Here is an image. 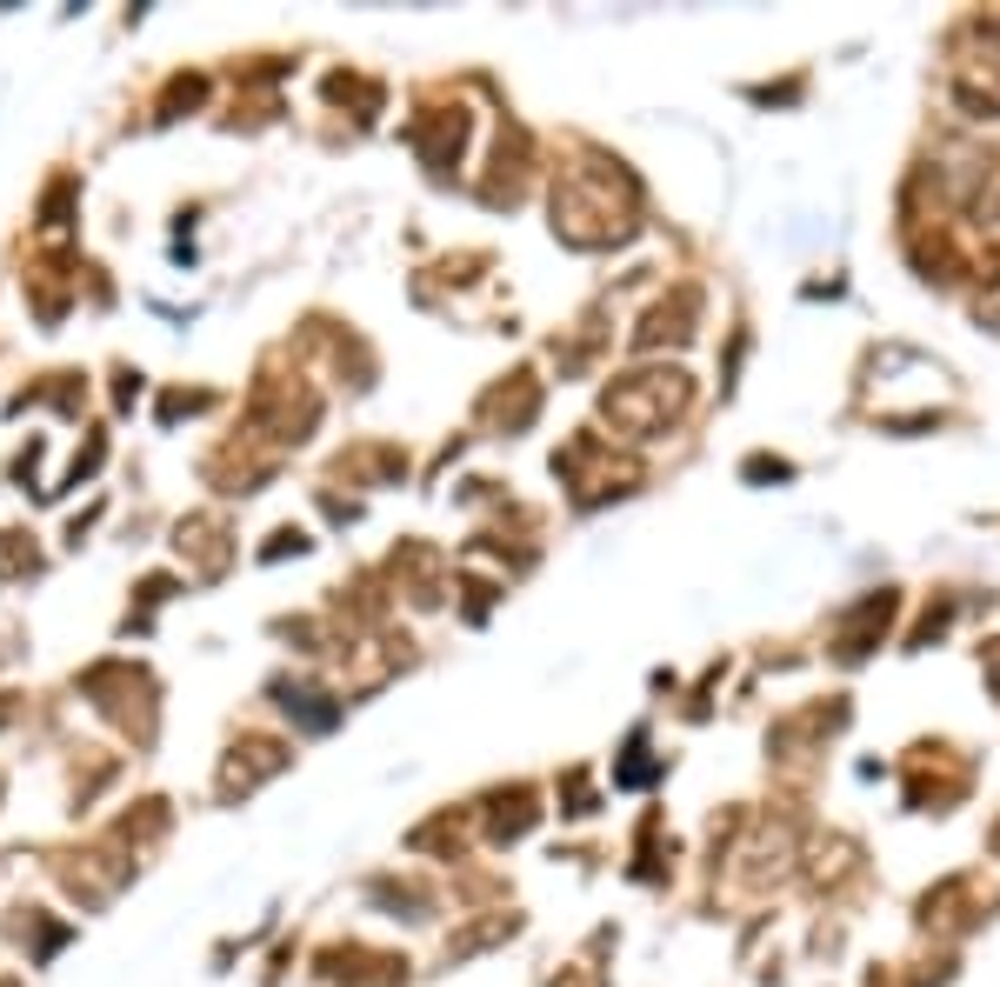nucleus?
<instances>
[{
    "label": "nucleus",
    "instance_id": "6",
    "mask_svg": "<svg viewBox=\"0 0 1000 987\" xmlns=\"http://www.w3.org/2000/svg\"><path fill=\"white\" fill-rule=\"evenodd\" d=\"M14 721V694H0V727H8Z\"/></svg>",
    "mask_w": 1000,
    "mask_h": 987
},
{
    "label": "nucleus",
    "instance_id": "7",
    "mask_svg": "<svg viewBox=\"0 0 1000 987\" xmlns=\"http://www.w3.org/2000/svg\"><path fill=\"white\" fill-rule=\"evenodd\" d=\"M0 987H21V980H14V974H8V980H0Z\"/></svg>",
    "mask_w": 1000,
    "mask_h": 987
},
{
    "label": "nucleus",
    "instance_id": "2",
    "mask_svg": "<svg viewBox=\"0 0 1000 987\" xmlns=\"http://www.w3.org/2000/svg\"><path fill=\"white\" fill-rule=\"evenodd\" d=\"M287 768V755L274 748V740H247V748H234V761L220 768V794L234 801V794H254L268 774H281Z\"/></svg>",
    "mask_w": 1000,
    "mask_h": 987
},
{
    "label": "nucleus",
    "instance_id": "4",
    "mask_svg": "<svg viewBox=\"0 0 1000 987\" xmlns=\"http://www.w3.org/2000/svg\"><path fill=\"white\" fill-rule=\"evenodd\" d=\"M41 560H34V547H27V534H0V581H14V574H34Z\"/></svg>",
    "mask_w": 1000,
    "mask_h": 987
},
{
    "label": "nucleus",
    "instance_id": "5",
    "mask_svg": "<svg viewBox=\"0 0 1000 987\" xmlns=\"http://www.w3.org/2000/svg\"><path fill=\"white\" fill-rule=\"evenodd\" d=\"M67 201H73V181H54L47 201H41V234H60V227H67Z\"/></svg>",
    "mask_w": 1000,
    "mask_h": 987
},
{
    "label": "nucleus",
    "instance_id": "1",
    "mask_svg": "<svg viewBox=\"0 0 1000 987\" xmlns=\"http://www.w3.org/2000/svg\"><path fill=\"white\" fill-rule=\"evenodd\" d=\"M60 881L80 894V908H107V900L134 881V861H121V854H67Z\"/></svg>",
    "mask_w": 1000,
    "mask_h": 987
},
{
    "label": "nucleus",
    "instance_id": "3",
    "mask_svg": "<svg viewBox=\"0 0 1000 987\" xmlns=\"http://www.w3.org/2000/svg\"><path fill=\"white\" fill-rule=\"evenodd\" d=\"M220 541V521H181V554L194 547L201 554V574H220L227 567V547H214Z\"/></svg>",
    "mask_w": 1000,
    "mask_h": 987
}]
</instances>
